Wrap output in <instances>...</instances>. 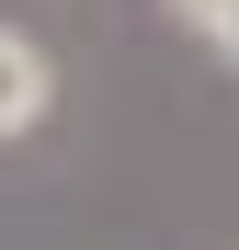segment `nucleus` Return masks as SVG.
<instances>
[{
  "label": "nucleus",
  "mask_w": 239,
  "mask_h": 250,
  "mask_svg": "<svg viewBox=\"0 0 239 250\" xmlns=\"http://www.w3.org/2000/svg\"><path fill=\"white\" fill-rule=\"evenodd\" d=\"M46 114H57V57L23 23H0V137H34Z\"/></svg>",
  "instance_id": "nucleus-1"
},
{
  "label": "nucleus",
  "mask_w": 239,
  "mask_h": 250,
  "mask_svg": "<svg viewBox=\"0 0 239 250\" xmlns=\"http://www.w3.org/2000/svg\"><path fill=\"white\" fill-rule=\"evenodd\" d=\"M205 46H217V57H228V68H239V0H228V12H217V23H205Z\"/></svg>",
  "instance_id": "nucleus-2"
},
{
  "label": "nucleus",
  "mask_w": 239,
  "mask_h": 250,
  "mask_svg": "<svg viewBox=\"0 0 239 250\" xmlns=\"http://www.w3.org/2000/svg\"><path fill=\"white\" fill-rule=\"evenodd\" d=\"M159 12H171V23H194V34H205V23L228 12V0H159Z\"/></svg>",
  "instance_id": "nucleus-3"
}]
</instances>
